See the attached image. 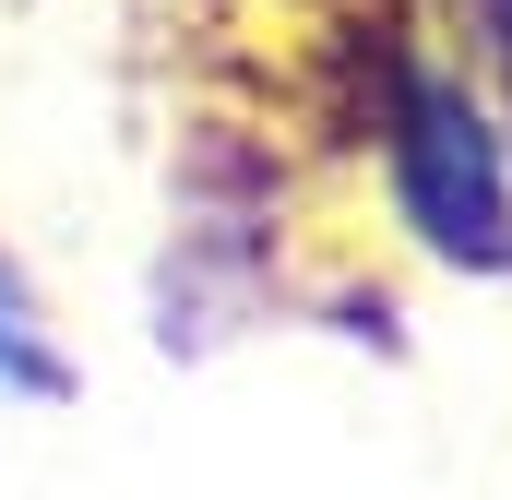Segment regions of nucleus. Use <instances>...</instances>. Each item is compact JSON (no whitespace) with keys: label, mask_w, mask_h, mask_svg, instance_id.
<instances>
[{"label":"nucleus","mask_w":512,"mask_h":500,"mask_svg":"<svg viewBox=\"0 0 512 500\" xmlns=\"http://www.w3.org/2000/svg\"><path fill=\"white\" fill-rule=\"evenodd\" d=\"M12 393H48V346H36V322H24V298H12V274H0V405Z\"/></svg>","instance_id":"1"}]
</instances>
